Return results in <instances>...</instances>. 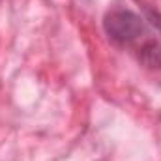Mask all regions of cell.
Instances as JSON below:
<instances>
[{
  "label": "cell",
  "mask_w": 161,
  "mask_h": 161,
  "mask_svg": "<svg viewBox=\"0 0 161 161\" xmlns=\"http://www.w3.org/2000/svg\"><path fill=\"white\" fill-rule=\"evenodd\" d=\"M148 19L156 25V28L161 32V15L159 13H156V11H152V9H148Z\"/></svg>",
  "instance_id": "obj_2"
},
{
  "label": "cell",
  "mask_w": 161,
  "mask_h": 161,
  "mask_svg": "<svg viewBox=\"0 0 161 161\" xmlns=\"http://www.w3.org/2000/svg\"><path fill=\"white\" fill-rule=\"evenodd\" d=\"M103 25L111 41H114L120 47L133 49L139 54V58L148 66H161V41L154 38L144 19H141L137 13L124 8L111 9L105 15Z\"/></svg>",
  "instance_id": "obj_1"
}]
</instances>
